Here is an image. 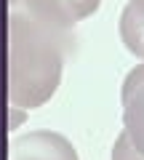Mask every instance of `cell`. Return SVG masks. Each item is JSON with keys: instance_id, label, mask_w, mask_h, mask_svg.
Instances as JSON below:
<instances>
[{"instance_id": "6da1fadb", "label": "cell", "mask_w": 144, "mask_h": 160, "mask_svg": "<svg viewBox=\"0 0 144 160\" xmlns=\"http://www.w3.org/2000/svg\"><path fill=\"white\" fill-rule=\"evenodd\" d=\"M72 43V29L8 8V102L19 109L46 104L59 88Z\"/></svg>"}, {"instance_id": "7a4b0ae2", "label": "cell", "mask_w": 144, "mask_h": 160, "mask_svg": "<svg viewBox=\"0 0 144 160\" xmlns=\"http://www.w3.org/2000/svg\"><path fill=\"white\" fill-rule=\"evenodd\" d=\"M102 0H8L11 11L29 13L32 19H40L59 29H72L77 22L91 16Z\"/></svg>"}, {"instance_id": "3957f363", "label": "cell", "mask_w": 144, "mask_h": 160, "mask_svg": "<svg viewBox=\"0 0 144 160\" xmlns=\"http://www.w3.org/2000/svg\"><path fill=\"white\" fill-rule=\"evenodd\" d=\"M8 160H77V152L62 133L32 131L11 142Z\"/></svg>"}, {"instance_id": "277c9868", "label": "cell", "mask_w": 144, "mask_h": 160, "mask_svg": "<svg viewBox=\"0 0 144 160\" xmlns=\"http://www.w3.org/2000/svg\"><path fill=\"white\" fill-rule=\"evenodd\" d=\"M123 131L131 139V144L144 155V64H139L136 69L128 72V78L123 80Z\"/></svg>"}, {"instance_id": "5b68a950", "label": "cell", "mask_w": 144, "mask_h": 160, "mask_svg": "<svg viewBox=\"0 0 144 160\" xmlns=\"http://www.w3.org/2000/svg\"><path fill=\"white\" fill-rule=\"evenodd\" d=\"M120 38L128 51L144 59V22H123L120 19Z\"/></svg>"}, {"instance_id": "8992f818", "label": "cell", "mask_w": 144, "mask_h": 160, "mask_svg": "<svg viewBox=\"0 0 144 160\" xmlns=\"http://www.w3.org/2000/svg\"><path fill=\"white\" fill-rule=\"evenodd\" d=\"M112 160H144V155L139 152L131 144V139L126 136V131L115 139V147H112Z\"/></svg>"}, {"instance_id": "52a82bcc", "label": "cell", "mask_w": 144, "mask_h": 160, "mask_svg": "<svg viewBox=\"0 0 144 160\" xmlns=\"http://www.w3.org/2000/svg\"><path fill=\"white\" fill-rule=\"evenodd\" d=\"M120 19L123 22H144V0H128Z\"/></svg>"}]
</instances>
